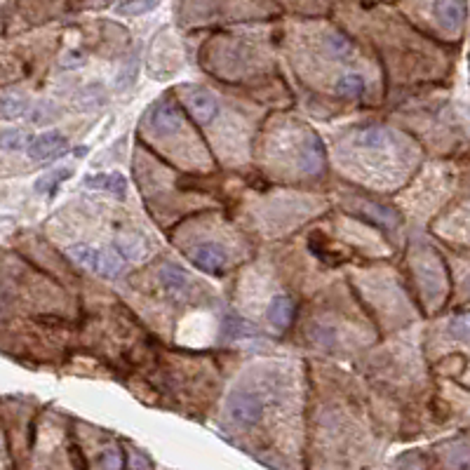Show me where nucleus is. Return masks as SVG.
<instances>
[{
	"label": "nucleus",
	"mask_w": 470,
	"mask_h": 470,
	"mask_svg": "<svg viewBox=\"0 0 470 470\" xmlns=\"http://www.w3.org/2000/svg\"><path fill=\"white\" fill-rule=\"evenodd\" d=\"M158 5L156 3H120L118 8V12H122V15H139V12H148V10H156Z\"/></svg>",
	"instance_id": "nucleus-22"
},
{
	"label": "nucleus",
	"mask_w": 470,
	"mask_h": 470,
	"mask_svg": "<svg viewBox=\"0 0 470 470\" xmlns=\"http://www.w3.org/2000/svg\"><path fill=\"white\" fill-rule=\"evenodd\" d=\"M68 254L78 263H82V266H87L89 270H94V273H99V275L113 278V275L122 273V259L113 252L94 249V247H89V244H73V247H68Z\"/></svg>",
	"instance_id": "nucleus-1"
},
{
	"label": "nucleus",
	"mask_w": 470,
	"mask_h": 470,
	"mask_svg": "<svg viewBox=\"0 0 470 470\" xmlns=\"http://www.w3.org/2000/svg\"><path fill=\"white\" fill-rule=\"evenodd\" d=\"M228 416L233 418V423L242 428H252L261 421L263 416V402L259 400V395L247 390H235L233 395L228 397Z\"/></svg>",
	"instance_id": "nucleus-2"
},
{
	"label": "nucleus",
	"mask_w": 470,
	"mask_h": 470,
	"mask_svg": "<svg viewBox=\"0 0 470 470\" xmlns=\"http://www.w3.org/2000/svg\"><path fill=\"white\" fill-rule=\"evenodd\" d=\"M85 186H89V189L108 191L118 198L125 196V191H127V182L122 175H92V177L85 179Z\"/></svg>",
	"instance_id": "nucleus-10"
},
{
	"label": "nucleus",
	"mask_w": 470,
	"mask_h": 470,
	"mask_svg": "<svg viewBox=\"0 0 470 470\" xmlns=\"http://www.w3.org/2000/svg\"><path fill=\"white\" fill-rule=\"evenodd\" d=\"M115 249L120 252L122 259H130V261H139L146 256V244L141 240H134V237H118V240H115Z\"/></svg>",
	"instance_id": "nucleus-15"
},
{
	"label": "nucleus",
	"mask_w": 470,
	"mask_h": 470,
	"mask_svg": "<svg viewBox=\"0 0 470 470\" xmlns=\"http://www.w3.org/2000/svg\"><path fill=\"white\" fill-rule=\"evenodd\" d=\"M160 282H163V287L172 296H186L191 292V287H193L191 275L186 273L184 268L172 266V263H167V266L160 268Z\"/></svg>",
	"instance_id": "nucleus-7"
},
{
	"label": "nucleus",
	"mask_w": 470,
	"mask_h": 470,
	"mask_svg": "<svg viewBox=\"0 0 470 470\" xmlns=\"http://www.w3.org/2000/svg\"><path fill=\"white\" fill-rule=\"evenodd\" d=\"M34 141L29 132L22 130H3L0 132V148L3 151H27L29 144Z\"/></svg>",
	"instance_id": "nucleus-14"
},
{
	"label": "nucleus",
	"mask_w": 470,
	"mask_h": 470,
	"mask_svg": "<svg viewBox=\"0 0 470 470\" xmlns=\"http://www.w3.org/2000/svg\"><path fill=\"white\" fill-rule=\"evenodd\" d=\"M355 141L365 148H383L390 144V132L383 130V127H365V130L358 132Z\"/></svg>",
	"instance_id": "nucleus-13"
},
{
	"label": "nucleus",
	"mask_w": 470,
	"mask_h": 470,
	"mask_svg": "<svg viewBox=\"0 0 470 470\" xmlns=\"http://www.w3.org/2000/svg\"><path fill=\"white\" fill-rule=\"evenodd\" d=\"M266 318H268V323L273 327H278V330H287L294 318V301L285 294L270 299V304L266 308Z\"/></svg>",
	"instance_id": "nucleus-8"
},
{
	"label": "nucleus",
	"mask_w": 470,
	"mask_h": 470,
	"mask_svg": "<svg viewBox=\"0 0 470 470\" xmlns=\"http://www.w3.org/2000/svg\"><path fill=\"white\" fill-rule=\"evenodd\" d=\"M325 163V151L323 144H320L318 137H311V144L304 148V156H301V165H304L306 175H320Z\"/></svg>",
	"instance_id": "nucleus-11"
},
{
	"label": "nucleus",
	"mask_w": 470,
	"mask_h": 470,
	"mask_svg": "<svg viewBox=\"0 0 470 470\" xmlns=\"http://www.w3.org/2000/svg\"><path fill=\"white\" fill-rule=\"evenodd\" d=\"M449 330H452V334H454L456 339L466 341V337H468V320L463 318V315H459V318H454V320H452Z\"/></svg>",
	"instance_id": "nucleus-24"
},
{
	"label": "nucleus",
	"mask_w": 470,
	"mask_h": 470,
	"mask_svg": "<svg viewBox=\"0 0 470 470\" xmlns=\"http://www.w3.org/2000/svg\"><path fill=\"white\" fill-rule=\"evenodd\" d=\"M327 50H330V54H334V57H348L353 52V45L346 36L332 34L327 38Z\"/></svg>",
	"instance_id": "nucleus-21"
},
{
	"label": "nucleus",
	"mask_w": 470,
	"mask_h": 470,
	"mask_svg": "<svg viewBox=\"0 0 470 470\" xmlns=\"http://www.w3.org/2000/svg\"><path fill=\"white\" fill-rule=\"evenodd\" d=\"M71 175H73V170H71V167H64V170H54L52 175L38 179V182H36V191L38 193H54L57 186H59L61 182H66Z\"/></svg>",
	"instance_id": "nucleus-17"
},
{
	"label": "nucleus",
	"mask_w": 470,
	"mask_h": 470,
	"mask_svg": "<svg viewBox=\"0 0 470 470\" xmlns=\"http://www.w3.org/2000/svg\"><path fill=\"white\" fill-rule=\"evenodd\" d=\"M57 118V106L50 104V101H41L34 111H31V122H36V125H50V122H54Z\"/></svg>",
	"instance_id": "nucleus-20"
},
{
	"label": "nucleus",
	"mask_w": 470,
	"mask_h": 470,
	"mask_svg": "<svg viewBox=\"0 0 470 470\" xmlns=\"http://www.w3.org/2000/svg\"><path fill=\"white\" fill-rule=\"evenodd\" d=\"M337 92L344 94V96H360L365 92V80L362 75L358 73H346L341 75L339 82H337Z\"/></svg>",
	"instance_id": "nucleus-16"
},
{
	"label": "nucleus",
	"mask_w": 470,
	"mask_h": 470,
	"mask_svg": "<svg viewBox=\"0 0 470 470\" xmlns=\"http://www.w3.org/2000/svg\"><path fill=\"white\" fill-rule=\"evenodd\" d=\"M29 99L27 96H19V94H3L0 96V115L8 120L22 118L24 113L29 111Z\"/></svg>",
	"instance_id": "nucleus-12"
},
{
	"label": "nucleus",
	"mask_w": 470,
	"mask_h": 470,
	"mask_svg": "<svg viewBox=\"0 0 470 470\" xmlns=\"http://www.w3.org/2000/svg\"><path fill=\"white\" fill-rule=\"evenodd\" d=\"M221 334L226 339H249V337H256L259 330H256L254 325H249L244 318H240V315L228 313L223 315L221 320Z\"/></svg>",
	"instance_id": "nucleus-9"
},
{
	"label": "nucleus",
	"mask_w": 470,
	"mask_h": 470,
	"mask_svg": "<svg viewBox=\"0 0 470 470\" xmlns=\"http://www.w3.org/2000/svg\"><path fill=\"white\" fill-rule=\"evenodd\" d=\"M315 339H318L325 348H332L334 341H337V332L330 330V327H315Z\"/></svg>",
	"instance_id": "nucleus-23"
},
{
	"label": "nucleus",
	"mask_w": 470,
	"mask_h": 470,
	"mask_svg": "<svg viewBox=\"0 0 470 470\" xmlns=\"http://www.w3.org/2000/svg\"><path fill=\"white\" fill-rule=\"evenodd\" d=\"M101 470H125V452L120 447H108L99 454Z\"/></svg>",
	"instance_id": "nucleus-18"
},
{
	"label": "nucleus",
	"mask_w": 470,
	"mask_h": 470,
	"mask_svg": "<svg viewBox=\"0 0 470 470\" xmlns=\"http://www.w3.org/2000/svg\"><path fill=\"white\" fill-rule=\"evenodd\" d=\"M437 12H442L440 22L444 29H454L459 24V15L463 12V5H454V3H437Z\"/></svg>",
	"instance_id": "nucleus-19"
},
{
	"label": "nucleus",
	"mask_w": 470,
	"mask_h": 470,
	"mask_svg": "<svg viewBox=\"0 0 470 470\" xmlns=\"http://www.w3.org/2000/svg\"><path fill=\"white\" fill-rule=\"evenodd\" d=\"M68 148V141L64 134L59 132H43L41 137H36L34 141L29 144V156L31 160H36V163H47V160H52L57 156H61V153H66Z\"/></svg>",
	"instance_id": "nucleus-4"
},
{
	"label": "nucleus",
	"mask_w": 470,
	"mask_h": 470,
	"mask_svg": "<svg viewBox=\"0 0 470 470\" xmlns=\"http://www.w3.org/2000/svg\"><path fill=\"white\" fill-rule=\"evenodd\" d=\"M184 99H186V106H189L191 115L198 122H200V125H210V122L219 115V101H216V96L210 94L207 89H200V87L186 89Z\"/></svg>",
	"instance_id": "nucleus-3"
},
{
	"label": "nucleus",
	"mask_w": 470,
	"mask_h": 470,
	"mask_svg": "<svg viewBox=\"0 0 470 470\" xmlns=\"http://www.w3.org/2000/svg\"><path fill=\"white\" fill-rule=\"evenodd\" d=\"M182 125V113L177 111V106L172 104V101H158V104L151 106V111H148V127H151L153 132L163 134V132H170V130H177V127Z\"/></svg>",
	"instance_id": "nucleus-5"
},
{
	"label": "nucleus",
	"mask_w": 470,
	"mask_h": 470,
	"mask_svg": "<svg viewBox=\"0 0 470 470\" xmlns=\"http://www.w3.org/2000/svg\"><path fill=\"white\" fill-rule=\"evenodd\" d=\"M191 259L198 268L210 275H219L223 268H226V254H223V249L214 242L198 244V247L191 252Z\"/></svg>",
	"instance_id": "nucleus-6"
}]
</instances>
